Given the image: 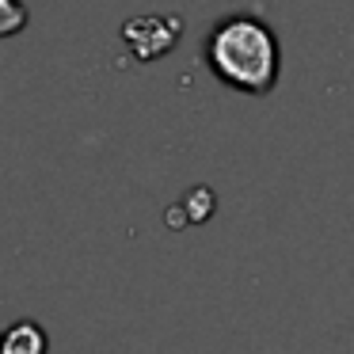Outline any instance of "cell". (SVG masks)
<instances>
[{
	"mask_svg": "<svg viewBox=\"0 0 354 354\" xmlns=\"http://www.w3.org/2000/svg\"><path fill=\"white\" fill-rule=\"evenodd\" d=\"M206 65L232 92L267 95L278 84V73H282V46L263 19L229 16L209 31Z\"/></svg>",
	"mask_w": 354,
	"mask_h": 354,
	"instance_id": "6da1fadb",
	"label": "cell"
},
{
	"mask_svg": "<svg viewBox=\"0 0 354 354\" xmlns=\"http://www.w3.org/2000/svg\"><path fill=\"white\" fill-rule=\"evenodd\" d=\"M122 39L130 42V50L141 62H153V57L168 54L179 39V16H141L130 19L122 27Z\"/></svg>",
	"mask_w": 354,
	"mask_h": 354,
	"instance_id": "7a4b0ae2",
	"label": "cell"
},
{
	"mask_svg": "<svg viewBox=\"0 0 354 354\" xmlns=\"http://www.w3.org/2000/svg\"><path fill=\"white\" fill-rule=\"evenodd\" d=\"M50 351V335L42 324L35 320H16L12 328H4V346L0 354H46Z\"/></svg>",
	"mask_w": 354,
	"mask_h": 354,
	"instance_id": "3957f363",
	"label": "cell"
},
{
	"mask_svg": "<svg viewBox=\"0 0 354 354\" xmlns=\"http://www.w3.org/2000/svg\"><path fill=\"white\" fill-rule=\"evenodd\" d=\"M27 27V4L24 0H0V39L19 35Z\"/></svg>",
	"mask_w": 354,
	"mask_h": 354,
	"instance_id": "277c9868",
	"label": "cell"
},
{
	"mask_svg": "<svg viewBox=\"0 0 354 354\" xmlns=\"http://www.w3.org/2000/svg\"><path fill=\"white\" fill-rule=\"evenodd\" d=\"M0 346H4V331H0Z\"/></svg>",
	"mask_w": 354,
	"mask_h": 354,
	"instance_id": "5b68a950",
	"label": "cell"
}]
</instances>
